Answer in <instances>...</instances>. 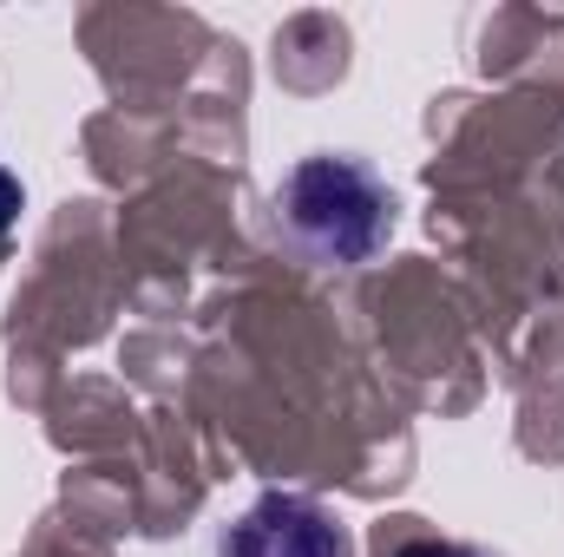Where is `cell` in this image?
Returning <instances> with one entry per match:
<instances>
[{
    "label": "cell",
    "instance_id": "6da1fadb",
    "mask_svg": "<svg viewBox=\"0 0 564 557\" xmlns=\"http://www.w3.org/2000/svg\"><path fill=\"white\" fill-rule=\"evenodd\" d=\"M282 243L315 270H368L394 237V190L355 151H315L276 184Z\"/></svg>",
    "mask_w": 564,
    "mask_h": 557
},
{
    "label": "cell",
    "instance_id": "7a4b0ae2",
    "mask_svg": "<svg viewBox=\"0 0 564 557\" xmlns=\"http://www.w3.org/2000/svg\"><path fill=\"white\" fill-rule=\"evenodd\" d=\"M217 557H355V532L308 492H263L237 525H224Z\"/></svg>",
    "mask_w": 564,
    "mask_h": 557
},
{
    "label": "cell",
    "instance_id": "3957f363",
    "mask_svg": "<svg viewBox=\"0 0 564 557\" xmlns=\"http://www.w3.org/2000/svg\"><path fill=\"white\" fill-rule=\"evenodd\" d=\"M388 557H499L492 545H466V538H433V532H414L401 538Z\"/></svg>",
    "mask_w": 564,
    "mask_h": 557
},
{
    "label": "cell",
    "instance_id": "277c9868",
    "mask_svg": "<svg viewBox=\"0 0 564 557\" xmlns=\"http://www.w3.org/2000/svg\"><path fill=\"white\" fill-rule=\"evenodd\" d=\"M20 223V177L13 171H0V237Z\"/></svg>",
    "mask_w": 564,
    "mask_h": 557
}]
</instances>
